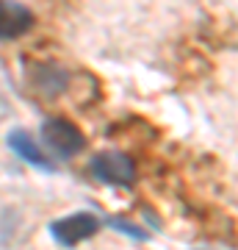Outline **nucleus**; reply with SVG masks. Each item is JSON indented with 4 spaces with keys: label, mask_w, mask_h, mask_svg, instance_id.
<instances>
[{
    "label": "nucleus",
    "mask_w": 238,
    "mask_h": 250,
    "mask_svg": "<svg viewBox=\"0 0 238 250\" xmlns=\"http://www.w3.org/2000/svg\"><path fill=\"white\" fill-rule=\"evenodd\" d=\"M42 136L47 147L55 153V156H61V159H70L75 156L78 150H83V134H80L78 125H72L70 120H61V117H53V120H47L42 125Z\"/></svg>",
    "instance_id": "obj_2"
},
{
    "label": "nucleus",
    "mask_w": 238,
    "mask_h": 250,
    "mask_svg": "<svg viewBox=\"0 0 238 250\" xmlns=\"http://www.w3.org/2000/svg\"><path fill=\"white\" fill-rule=\"evenodd\" d=\"M39 86H42L44 95H55V92H61L67 86V72L61 67H47V70L39 72Z\"/></svg>",
    "instance_id": "obj_6"
},
{
    "label": "nucleus",
    "mask_w": 238,
    "mask_h": 250,
    "mask_svg": "<svg viewBox=\"0 0 238 250\" xmlns=\"http://www.w3.org/2000/svg\"><path fill=\"white\" fill-rule=\"evenodd\" d=\"M100 231V220L89 211H80V214H70L64 220H55L50 225V233L55 239L61 242L64 248H75L78 242H86L92 239L94 233Z\"/></svg>",
    "instance_id": "obj_3"
},
{
    "label": "nucleus",
    "mask_w": 238,
    "mask_h": 250,
    "mask_svg": "<svg viewBox=\"0 0 238 250\" xmlns=\"http://www.w3.org/2000/svg\"><path fill=\"white\" fill-rule=\"evenodd\" d=\"M89 172L97 181H103V184H111V187H130L133 181H136V164H133V159H128L119 150L97 153L92 159V164H89Z\"/></svg>",
    "instance_id": "obj_1"
},
{
    "label": "nucleus",
    "mask_w": 238,
    "mask_h": 250,
    "mask_svg": "<svg viewBox=\"0 0 238 250\" xmlns=\"http://www.w3.org/2000/svg\"><path fill=\"white\" fill-rule=\"evenodd\" d=\"M9 147L17 153L19 159H25L28 164H34L39 170H53V164L44 159V153L36 147L34 136L28 134V131H11L9 134Z\"/></svg>",
    "instance_id": "obj_5"
},
{
    "label": "nucleus",
    "mask_w": 238,
    "mask_h": 250,
    "mask_svg": "<svg viewBox=\"0 0 238 250\" xmlns=\"http://www.w3.org/2000/svg\"><path fill=\"white\" fill-rule=\"evenodd\" d=\"M31 25H34V11L28 9V6L0 0V39L22 36Z\"/></svg>",
    "instance_id": "obj_4"
}]
</instances>
